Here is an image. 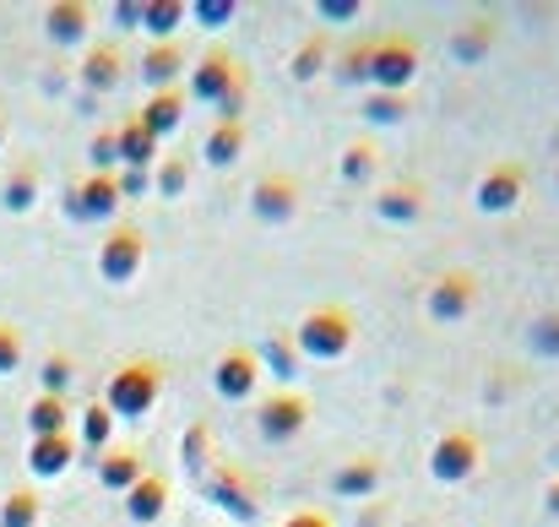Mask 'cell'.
<instances>
[{"label": "cell", "mask_w": 559, "mask_h": 527, "mask_svg": "<svg viewBox=\"0 0 559 527\" xmlns=\"http://www.w3.org/2000/svg\"><path fill=\"white\" fill-rule=\"evenodd\" d=\"M195 484H201V501H212L223 517H234V523H255V517H261V490L250 484L245 468H234V462H212Z\"/></svg>", "instance_id": "cell-4"}, {"label": "cell", "mask_w": 559, "mask_h": 527, "mask_svg": "<svg viewBox=\"0 0 559 527\" xmlns=\"http://www.w3.org/2000/svg\"><path fill=\"white\" fill-rule=\"evenodd\" d=\"M321 71H332V33H326V27H316V33L288 55V77H294V82H316Z\"/></svg>", "instance_id": "cell-25"}, {"label": "cell", "mask_w": 559, "mask_h": 527, "mask_svg": "<svg viewBox=\"0 0 559 527\" xmlns=\"http://www.w3.org/2000/svg\"><path fill=\"white\" fill-rule=\"evenodd\" d=\"M164 386H169V370L158 364V359H126L115 375H109V386H104V408L115 413V419H147L153 408H158V397H164Z\"/></svg>", "instance_id": "cell-1"}, {"label": "cell", "mask_w": 559, "mask_h": 527, "mask_svg": "<svg viewBox=\"0 0 559 527\" xmlns=\"http://www.w3.org/2000/svg\"><path fill=\"white\" fill-rule=\"evenodd\" d=\"M186 16H190L186 0H147L142 5V27L153 33V44H175V33H180Z\"/></svg>", "instance_id": "cell-30"}, {"label": "cell", "mask_w": 559, "mask_h": 527, "mask_svg": "<svg viewBox=\"0 0 559 527\" xmlns=\"http://www.w3.org/2000/svg\"><path fill=\"white\" fill-rule=\"evenodd\" d=\"M180 457H186V468L201 479L206 468H212V430H206V419H195L186 430V441H180Z\"/></svg>", "instance_id": "cell-35"}, {"label": "cell", "mask_w": 559, "mask_h": 527, "mask_svg": "<svg viewBox=\"0 0 559 527\" xmlns=\"http://www.w3.org/2000/svg\"><path fill=\"white\" fill-rule=\"evenodd\" d=\"M299 207H305V190H299V179L283 175V169H272V175H261L250 185V212H255V223H266V229L294 223Z\"/></svg>", "instance_id": "cell-10"}, {"label": "cell", "mask_w": 559, "mask_h": 527, "mask_svg": "<svg viewBox=\"0 0 559 527\" xmlns=\"http://www.w3.org/2000/svg\"><path fill=\"white\" fill-rule=\"evenodd\" d=\"M169 495H175V490H169V479L147 468V473L120 495V506H126V517H131L136 527H158L164 517H169Z\"/></svg>", "instance_id": "cell-15"}, {"label": "cell", "mask_w": 559, "mask_h": 527, "mask_svg": "<svg viewBox=\"0 0 559 527\" xmlns=\"http://www.w3.org/2000/svg\"><path fill=\"white\" fill-rule=\"evenodd\" d=\"M255 386H261V359H255V349H223L212 359V391L223 402H250Z\"/></svg>", "instance_id": "cell-12"}, {"label": "cell", "mask_w": 559, "mask_h": 527, "mask_svg": "<svg viewBox=\"0 0 559 527\" xmlns=\"http://www.w3.org/2000/svg\"><path fill=\"white\" fill-rule=\"evenodd\" d=\"M71 462H76V435H44V441L27 446V468L38 479H60Z\"/></svg>", "instance_id": "cell-24"}, {"label": "cell", "mask_w": 559, "mask_h": 527, "mask_svg": "<svg viewBox=\"0 0 559 527\" xmlns=\"http://www.w3.org/2000/svg\"><path fill=\"white\" fill-rule=\"evenodd\" d=\"M33 201H38V169H33V164H16L11 179H5V207H11V212H27Z\"/></svg>", "instance_id": "cell-36"}, {"label": "cell", "mask_w": 559, "mask_h": 527, "mask_svg": "<svg viewBox=\"0 0 559 527\" xmlns=\"http://www.w3.org/2000/svg\"><path fill=\"white\" fill-rule=\"evenodd\" d=\"M186 87H169V93H147V104H142V115H136V120H142V126H147V137H158V142H164V137H175V131H180V120H186Z\"/></svg>", "instance_id": "cell-19"}, {"label": "cell", "mask_w": 559, "mask_h": 527, "mask_svg": "<svg viewBox=\"0 0 559 527\" xmlns=\"http://www.w3.org/2000/svg\"><path fill=\"white\" fill-rule=\"evenodd\" d=\"M38 495L33 490H11L5 506H0V527H38Z\"/></svg>", "instance_id": "cell-37"}, {"label": "cell", "mask_w": 559, "mask_h": 527, "mask_svg": "<svg viewBox=\"0 0 559 527\" xmlns=\"http://www.w3.org/2000/svg\"><path fill=\"white\" fill-rule=\"evenodd\" d=\"M424 212H429V190L413 185V179H391V185L374 190V218L380 223L407 229V223H424Z\"/></svg>", "instance_id": "cell-14"}, {"label": "cell", "mask_w": 559, "mask_h": 527, "mask_svg": "<svg viewBox=\"0 0 559 527\" xmlns=\"http://www.w3.org/2000/svg\"><path fill=\"white\" fill-rule=\"evenodd\" d=\"M142 473H147V457H142L136 446H120V452L109 446V452L98 457V484H104V490H115V495H126Z\"/></svg>", "instance_id": "cell-23"}, {"label": "cell", "mask_w": 559, "mask_h": 527, "mask_svg": "<svg viewBox=\"0 0 559 527\" xmlns=\"http://www.w3.org/2000/svg\"><path fill=\"white\" fill-rule=\"evenodd\" d=\"M115 142H120V169H142V175H153V164L164 159V142L147 137L142 120H126V126L115 131Z\"/></svg>", "instance_id": "cell-21"}, {"label": "cell", "mask_w": 559, "mask_h": 527, "mask_svg": "<svg viewBox=\"0 0 559 527\" xmlns=\"http://www.w3.org/2000/svg\"><path fill=\"white\" fill-rule=\"evenodd\" d=\"M544 512H549V517H555V523H559V479H555V484H549V490H544Z\"/></svg>", "instance_id": "cell-47"}, {"label": "cell", "mask_w": 559, "mask_h": 527, "mask_svg": "<svg viewBox=\"0 0 559 527\" xmlns=\"http://www.w3.org/2000/svg\"><path fill=\"white\" fill-rule=\"evenodd\" d=\"M527 349L538 353V359H559V311H544L527 327Z\"/></svg>", "instance_id": "cell-38"}, {"label": "cell", "mask_w": 559, "mask_h": 527, "mask_svg": "<svg viewBox=\"0 0 559 527\" xmlns=\"http://www.w3.org/2000/svg\"><path fill=\"white\" fill-rule=\"evenodd\" d=\"M142 5H147V0H120V5H115V22H120V33H126V27H142Z\"/></svg>", "instance_id": "cell-45"}, {"label": "cell", "mask_w": 559, "mask_h": 527, "mask_svg": "<svg viewBox=\"0 0 559 527\" xmlns=\"http://www.w3.org/2000/svg\"><path fill=\"white\" fill-rule=\"evenodd\" d=\"M115 424H120V419H115L104 402H87V408L76 413V446H82V452H93V457H104V452H109V441H115Z\"/></svg>", "instance_id": "cell-26"}, {"label": "cell", "mask_w": 559, "mask_h": 527, "mask_svg": "<svg viewBox=\"0 0 559 527\" xmlns=\"http://www.w3.org/2000/svg\"><path fill=\"white\" fill-rule=\"evenodd\" d=\"M380 175V153H374V142H348L343 153H337V179L343 185H370V179Z\"/></svg>", "instance_id": "cell-31"}, {"label": "cell", "mask_w": 559, "mask_h": 527, "mask_svg": "<svg viewBox=\"0 0 559 527\" xmlns=\"http://www.w3.org/2000/svg\"><path fill=\"white\" fill-rule=\"evenodd\" d=\"M87 159H93V175H115V169H120V142H115V131H104V137H93V148H87Z\"/></svg>", "instance_id": "cell-42"}, {"label": "cell", "mask_w": 559, "mask_h": 527, "mask_svg": "<svg viewBox=\"0 0 559 527\" xmlns=\"http://www.w3.org/2000/svg\"><path fill=\"white\" fill-rule=\"evenodd\" d=\"M522 196H527V169H522L516 159L489 164V169L478 175V185H473V207H478L484 218H506V212H516Z\"/></svg>", "instance_id": "cell-8"}, {"label": "cell", "mask_w": 559, "mask_h": 527, "mask_svg": "<svg viewBox=\"0 0 559 527\" xmlns=\"http://www.w3.org/2000/svg\"><path fill=\"white\" fill-rule=\"evenodd\" d=\"M407 109H413V104H407V93H370L359 115H365V126H402V120H407Z\"/></svg>", "instance_id": "cell-33"}, {"label": "cell", "mask_w": 559, "mask_h": 527, "mask_svg": "<svg viewBox=\"0 0 559 527\" xmlns=\"http://www.w3.org/2000/svg\"><path fill=\"white\" fill-rule=\"evenodd\" d=\"M478 294H484L478 272L445 267V272L429 278V289H424V316H429L435 327H456V321H467V316L478 311Z\"/></svg>", "instance_id": "cell-3"}, {"label": "cell", "mask_w": 559, "mask_h": 527, "mask_svg": "<svg viewBox=\"0 0 559 527\" xmlns=\"http://www.w3.org/2000/svg\"><path fill=\"white\" fill-rule=\"evenodd\" d=\"M495 38H500V22H495V16H473V22H462V27L451 33V55H456L462 66H478V60H489Z\"/></svg>", "instance_id": "cell-22"}, {"label": "cell", "mask_w": 559, "mask_h": 527, "mask_svg": "<svg viewBox=\"0 0 559 527\" xmlns=\"http://www.w3.org/2000/svg\"><path fill=\"white\" fill-rule=\"evenodd\" d=\"M332 77H337V87H365L370 82V38H354L343 55H332Z\"/></svg>", "instance_id": "cell-32"}, {"label": "cell", "mask_w": 559, "mask_h": 527, "mask_svg": "<svg viewBox=\"0 0 559 527\" xmlns=\"http://www.w3.org/2000/svg\"><path fill=\"white\" fill-rule=\"evenodd\" d=\"M354 338H359V327H354V311H343V305H310L294 321V349H299V359H316V364L348 359Z\"/></svg>", "instance_id": "cell-2"}, {"label": "cell", "mask_w": 559, "mask_h": 527, "mask_svg": "<svg viewBox=\"0 0 559 527\" xmlns=\"http://www.w3.org/2000/svg\"><path fill=\"white\" fill-rule=\"evenodd\" d=\"M120 44H93L87 49V60H82V87H87V98H104V93H115L120 87Z\"/></svg>", "instance_id": "cell-20"}, {"label": "cell", "mask_w": 559, "mask_h": 527, "mask_svg": "<svg viewBox=\"0 0 559 527\" xmlns=\"http://www.w3.org/2000/svg\"><path fill=\"white\" fill-rule=\"evenodd\" d=\"M44 22H49V38H55V44H82L87 27H93V11H87L82 0H60V5L44 11Z\"/></svg>", "instance_id": "cell-27"}, {"label": "cell", "mask_w": 559, "mask_h": 527, "mask_svg": "<svg viewBox=\"0 0 559 527\" xmlns=\"http://www.w3.org/2000/svg\"><path fill=\"white\" fill-rule=\"evenodd\" d=\"M305 424H310V397H299L294 386H277L255 402V435L266 446H288L294 435H305Z\"/></svg>", "instance_id": "cell-6"}, {"label": "cell", "mask_w": 559, "mask_h": 527, "mask_svg": "<svg viewBox=\"0 0 559 527\" xmlns=\"http://www.w3.org/2000/svg\"><path fill=\"white\" fill-rule=\"evenodd\" d=\"M120 179L115 175H87L82 185H71V196H66V218L71 223H109L115 212H120Z\"/></svg>", "instance_id": "cell-13"}, {"label": "cell", "mask_w": 559, "mask_h": 527, "mask_svg": "<svg viewBox=\"0 0 559 527\" xmlns=\"http://www.w3.org/2000/svg\"><path fill=\"white\" fill-rule=\"evenodd\" d=\"M283 527H332L326 512H294V517H283Z\"/></svg>", "instance_id": "cell-46"}, {"label": "cell", "mask_w": 559, "mask_h": 527, "mask_svg": "<svg viewBox=\"0 0 559 527\" xmlns=\"http://www.w3.org/2000/svg\"><path fill=\"white\" fill-rule=\"evenodd\" d=\"M418 77V44L413 33H380L370 38V87L374 93H407V82Z\"/></svg>", "instance_id": "cell-5"}, {"label": "cell", "mask_w": 559, "mask_h": 527, "mask_svg": "<svg viewBox=\"0 0 559 527\" xmlns=\"http://www.w3.org/2000/svg\"><path fill=\"white\" fill-rule=\"evenodd\" d=\"M250 87H255V82H250V71H239V82H234V87H228V98L217 104V120H234V126H245V104H250Z\"/></svg>", "instance_id": "cell-40"}, {"label": "cell", "mask_w": 559, "mask_h": 527, "mask_svg": "<svg viewBox=\"0 0 559 527\" xmlns=\"http://www.w3.org/2000/svg\"><path fill=\"white\" fill-rule=\"evenodd\" d=\"M153 185H158V196H164V201L186 196V185H190V159H180V153H164V159L153 164Z\"/></svg>", "instance_id": "cell-34"}, {"label": "cell", "mask_w": 559, "mask_h": 527, "mask_svg": "<svg viewBox=\"0 0 559 527\" xmlns=\"http://www.w3.org/2000/svg\"><path fill=\"white\" fill-rule=\"evenodd\" d=\"M239 60L228 55V49H206L201 60H190V87H186V98H195V104H206V109H217L223 98H228V87L239 82Z\"/></svg>", "instance_id": "cell-11"}, {"label": "cell", "mask_w": 559, "mask_h": 527, "mask_svg": "<svg viewBox=\"0 0 559 527\" xmlns=\"http://www.w3.org/2000/svg\"><path fill=\"white\" fill-rule=\"evenodd\" d=\"M16 359H22V338L0 321V375H5V370H16Z\"/></svg>", "instance_id": "cell-44"}, {"label": "cell", "mask_w": 559, "mask_h": 527, "mask_svg": "<svg viewBox=\"0 0 559 527\" xmlns=\"http://www.w3.org/2000/svg\"><path fill=\"white\" fill-rule=\"evenodd\" d=\"M365 11V0H316V16H326V22H354Z\"/></svg>", "instance_id": "cell-43"}, {"label": "cell", "mask_w": 559, "mask_h": 527, "mask_svg": "<svg viewBox=\"0 0 559 527\" xmlns=\"http://www.w3.org/2000/svg\"><path fill=\"white\" fill-rule=\"evenodd\" d=\"M245 148H250V131L234 126V120H212L206 137H201V159H206L212 169H234Z\"/></svg>", "instance_id": "cell-18"}, {"label": "cell", "mask_w": 559, "mask_h": 527, "mask_svg": "<svg viewBox=\"0 0 559 527\" xmlns=\"http://www.w3.org/2000/svg\"><path fill=\"white\" fill-rule=\"evenodd\" d=\"M380 479H385L380 457H348V462L332 473V495H337V501H370L374 490H380Z\"/></svg>", "instance_id": "cell-17"}, {"label": "cell", "mask_w": 559, "mask_h": 527, "mask_svg": "<svg viewBox=\"0 0 559 527\" xmlns=\"http://www.w3.org/2000/svg\"><path fill=\"white\" fill-rule=\"evenodd\" d=\"M142 82H147V93H169V87H180V77L190 71L186 49L180 44H147V55H142Z\"/></svg>", "instance_id": "cell-16"}, {"label": "cell", "mask_w": 559, "mask_h": 527, "mask_svg": "<svg viewBox=\"0 0 559 527\" xmlns=\"http://www.w3.org/2000/svg\"><path fill=\"white\" fill-rule=\"evenodd\" d=\"M255 359H261V375H277L283 386L299 375V349H294V332H272V338L255 349Z\"/></svg>", "instance_id": "cell-28"}, {"label": "cell", "mask_w": 559, "mask_h": 527, "mask_svg": "<svg viewBox=\"0 0 559 527\" xmlns=\"http://www.w3.org/2000/svg\"><path fill=\"white\" fill-rule=\"evenodd\" d=\"M27 430H33V441H44V435H71V402H66V397H33Z\"/></svg>", "instance_id": "cell-29"}, {"label": "cell", "mask_w": 559, "mask_h": 527, "mask_svg": "<svg viewBox=\"0 0 559 527\" xmlns=\"http://www.w3.org/2000/svg\"><path fill=\"white\" fill-rule=\"evenodd\" d=\"M234 11H239V0H195V5H190V16H195L201 27H212V33H217V27H228V16H234Z\"/></svg>", "instance_id": "cell-41"}, {"label": "cell", "mask_w": 559, "mask_h": 527, "mask_svg": "<svg viewBox=\"0 0 559 527\" xmlns=\"http://www.w3.org/2000/svg\"><path fill=\"white\" fill-rule=\"evenodd\" d=\"M38 375H44V397H66V386L76 380V364H71L66 353H49Z\"/></svg>", "instance_id": "cell-39"}, {"label": "cell", "mask_w": 559, "mask_h": 527, "mask_svg": "<svg viewBox=\"0 0 559 527\" xmlns=\"http://www.w3.org/2000/svg\"><path fill=\"white\" fill-rule=\"evenodd\" d=\"M484 468V441L473 430H445L429 446V479L435 484H467Z\"/></svg>", "instance_id": "cell-7"}, {"label": "cell", "mask_w": 559, "mask_h": 527, "mask_svg": "<svg viewBox=\"0 0 559 527\" xmlns=\"http://www.w3.org/2000/svg\"><path fill=\"white\" fill-rule=\"evenodd\" d=\"M142 267H147V234L136 223L109 229V239L98 245V278L104 283H136Z\"/></svg>", "instance_id": "cell-9"}]
</instances>
